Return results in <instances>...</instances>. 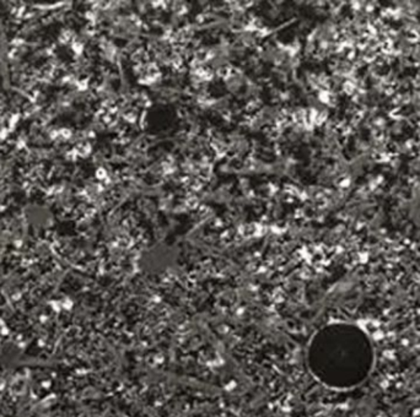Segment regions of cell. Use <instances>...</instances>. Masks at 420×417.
<instances>
[{"instance_id": "1", "label": "cell", "mask_w": 420, "mask_h": 417, "mask_svg": "<svg viewBox=\"0 0 420 417\" xmlns=\"http://www.w3.org/2000/svg\"><path fill=\"white\" fill-rule=\"evenodd\" d=\"M345 90L348 92V94H353V90H354V85L352 84V82H347L345 85Z\"/></svg>"}]
</instances>
